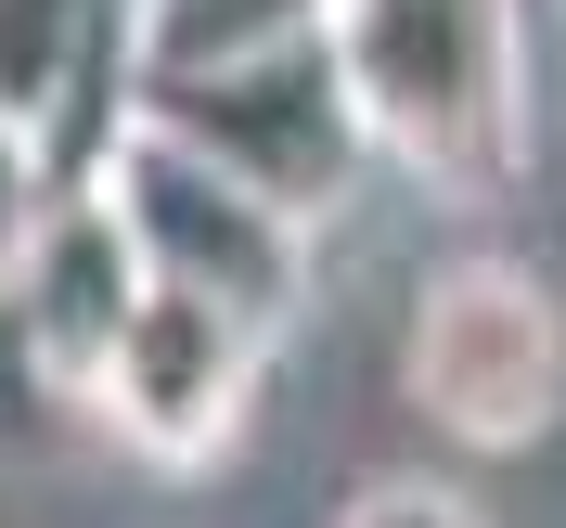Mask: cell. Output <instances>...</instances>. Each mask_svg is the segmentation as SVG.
<instances>
[{
    "label": "cell",
    "instance_id": "obj_1",
    "mask_svg": "<svg viewBox=\"0 0 566 528\" xmlns=\"http://www.w3.org/2000/svg\"><path fill=\"white\" fill-rule=\"evenodd\" d=\"M322 77L360 155L424 207H502L541 155V65L528 0H335Z\"/></svg>",
    "mask_w": 566,
    "mask_h": 528
},
{
    "label": "cell",
    "instance_id": "obj_2",
    "mask_svg": "<svg viewBox=\"0 0 566 528\" xmlns=\"http://www.w3.org/2000/svg\"><path fill=\"white\" fill-rule=\"evenodd\" d=\"M77 180L104 194V219L129 232L142 283H168V297H207V310L258 322V335H296V310H310V258L322 232L296 207H271L245 168H219L193 130H168V116L116 104L104 142L77 155Z\"/></svg>",
    "mask_w": 566,
    "mask_h": 528
},
{
    "label": "cell",
    "instance_id": "obj_3",
    "mask_svg": "<svg viewBox=\"0 0 566 528\" xmlns=\"http://www.w3.org/2000/svg\"><path fill=\"white\" fill-rule=\"evenodd\" d=\"M399 400H412L451 452L515 464L566 425V297L541 258L463 246L412 283L399 310Z\"/></svg>",
    "mask_w": 566,
    "mask_h": 528
},
{
    "label": "cell",
    "instance_id": "obj_4",
    "mask_svg": "<svg viewBox=\"0 0 566 528\" xmlns=\"http://www.w3.org/2000/svg\"><path fill=\"white\" fill-rule=\"evenodd\" d=\"M258 387H271V335H258V322L207 310V297H168V283H142L129 335L104 349V374H91L77 413L104 425L129 464H155V477H207V464L245 438Z\"/></svg>",
    "mask_w": 566,
    "mask_h": 528
},
{
    "label": "cell",
    "instance_id": "obj_5",
    "mask_svg": "<svg viewBox=\"0 0 566 528\" xmlns=\"http://www.w3.org/2000/svg\"><path fill=\"white\" fill-rule=\"evenodd\" d=\"M142 116H168V130H193L219 155V168H245L271 207H296L322 232V219L360 194V130L348 104H335V77H322V39L310 52H271V65H232V77H180V91H129Z\"/></svg>",
    "mask_w": 566,
    "mask_h": 528
},
{
    "label": "cell",
    "instance_id": "obj_6",
    "mask_svg": "<svg viewBox=\"0 0 566 528\" xmlns=\"http://www.w3.org/2000/svg\"><path fill=\"white\" fill-rule=\"evenodd\" d=\"M129 310H142L129 232L104 219L91 180H65V207L39 219V246L0 283V335H13V361H27L52 400H91V374H104V349L129 335Z\"/></svg>",
    "mask_w": 566,
    "mask_h": 528
},
{
    "label": "cell",
    "instance_id": "obj_7",
    "mask_svg": "<svg viewBox=\"0 0 566 528\" xmlns=\"http://www.w3.org/2000/svg\"><path fill=\"white\" fill-rule=\"evenodd\" d=\"M129 104V0H0V116L65 142V168Z\"/></svg>",
    "mask_w": 566,
    "mask_h": 528
},
{
    "label": "cell",
    "instance_id": "obj_8",
    "mask_svg": "<svg viewBox=\"0 0 566 528\" xmlns=\"http://www.w3.org/2000/svg\"><path fill=\"white\" fill-rule=\"evenodd\" d=\"M335 0H129V91H180V77H232L271 52H310Z\"/></svg>",
    "mask_w": 566,
    "mask_h": 528
},
{
    "label": "cell",
    "instance_id": "obj_9",
    "mask_svg": "<svg viewBox=\"0 0 566 528\" xmlns=\"http://www.w3.org/2000/svg\"><path fill=\"white\" fill-rule=\"evenodd\" d=\"M65 142H39V130H13V116H0V283H13V258L39 246V219L65 207Z\"/></svg>",
    "mask_w": 566,
    "mask_h": 528
},
{
    "label": "cell",
    "instance_id": "obj_10",
    "mask_svg": "<svg viewBox=\"0 0 566 528\" xmlns=\"http://www.w3.org/2000/svg\"><path fill=\"white\" fill-rule=\"evenodd\" d=\"M335 528H490V516H476L463 490H438V477H360Z\"/></svg>",
    "mask_w": 566,
    "mask_h": 528
}]
</instances>
